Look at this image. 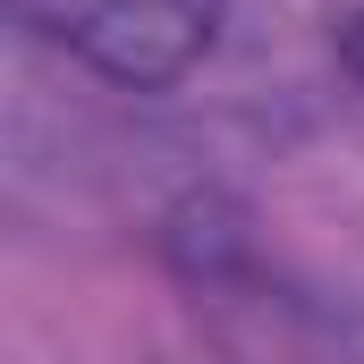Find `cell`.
Masks as SVG:
<instances>
[{"label":"cell","mask_w":364,"mask_h":364,"mask_svg":"<svg viewBox=\"0 0 364 364\" xmlns=\"http://www.w3.org/2000/svg\"><path fill=\"white\" fill-rule=\"evenodd\" d=\"M17 9L51 43H68L85 68H102L110 85L153 93L212 51L229 0H17Z\"/></svg>","instance_id":"obj_1"},{"label":"cell","mask_w":364,"mask_h":364,"mask_svg":"<svg viewBox=\"0 0 364 364\" xmlns=\"http://www.w3.org/2000/svg\"><path fill=\"white\" fill-rule=\"evenodd\" d=\"M348 60H356V68H364V26H356V34H348Z\"/></svg>","instance_id":"obj_2"}]
</instances>
